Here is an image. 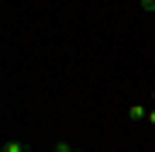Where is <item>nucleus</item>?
I'll use <instances>...</instances> for the list:
<instances>
[{
    "mask_svg": "<svg viewBox=\"0 0 155 152\" xmlns=\"http://www.w3.org/2000/svg\"><path fill=\"white\" fill-rule=\"evenodd\" d=\"M127 118H131V121H145V118H148V111H145L141 104H131V107H127Z\"/></svg>",
    "mask_w": 155,
    "mask_h": 152,
    "instance_id": "nucleus-1",
    "label": "nucleus"
},
{
    "mask_svg": "<svg viewBox=\"0 0 155 152\" xmlns=\"http://www.w3.org/2000/svg\"><path fill=\"white\" fill-rule=\"evenodd\" d=\"M0 152H28V142H4Z\"/></svg>",
    "mask_w": 155,
    "mask_h": 152,
    "instance_id": "nucleus-2",
    "label": "nucleus"
},
{
    "mask_svg": "<svg viewBox=\"0 0 155 152\" xmlns=\"http://www.w3.org/2000/svg\"><path fill=\"white\" fill-rule=\"evenodd\" d=\"M52 152H72V145H66V142H55V145H52Z\"/></svg>",
    "mask_w": 155,
    "mask_h": 152,
    "instance_id": "nucleus-3",
    "label": "nucleus"
},
{
    "mask_svg": "<svg viewBox=\"0 0 155 152\" xmlns=\"http://www.w3.org/2000/svg\"><path fill=\"white\" fill-rule=\"evenodd\" d=\"M141 7L145 11H155V0H141Z\"/></svg>",
    "mask_w": 155,
    "mask_h": 152,
    "instance_id": "nucleus-4",
    "label": "nucleus"
},
{
    "mask_svg": "<svg viewBox=\"0 0 155 152\" xmlns=\"http://www.w3.org/2000/svg\"><path fill=\"white\" fill-rule=\"evenodd\" d=\"M145 121H148V124H155V107H152V111H148V118H145Z\"/></svg>",
    "mask_w": 155,
    "mask_h": 152,
    "instance_id": "nucleus-5",
    "label": "nucleus"
},
{
    "mask_svg": "<svg viewBox=\"0 0 155 152\" xmlns=\"http://www.w3.org/2000/svg\"><path fill=\"white\" fill-rule=\"evenodd\" d=\"M72 152H83V149H72Z\"/></svg>",
    "mask_w": 155,
    "mask_h": 152,
    "instance_id": "nucleus-6",
    "label": "nucleus"
},
{
    "mask_svg": "<svg viewBox=\"0 0 155 152\" xmlns=\"http://www.w3.org/2000/svg\"><path fill=\"white\" fill-rule=\"evenodd\" d=\"M152 100H155V90H152Z\"/></svg>",
    "mask_w": 155,
    "mask_h": 152,
    "instance_id": "nucleus-7",
    "label": "nucleus"
}]
</instances>
